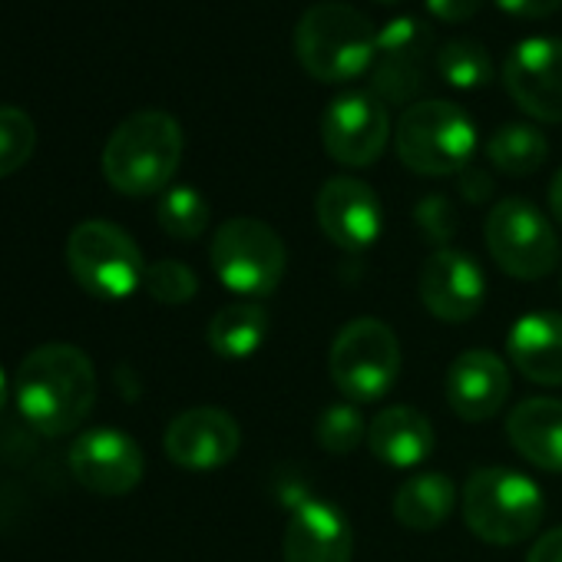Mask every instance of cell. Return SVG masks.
Segmentation results:
<instances>
[{
	"mask_svg": "<svg viewBox=\"0 0 562 562\" xmlns=\"http://www.w3.org/2000/svg\"><path fill=\"white\" fill-rule=\"evenodd\" d=\"M546 156H549V143L529 123H506L486 139V159L513 179H522L542 169Z\"/></svg>",
	"mask_w": 562,
	"mask_h": 562,
	"instance_id": "cb8c5ba5",
	"label": "cell"
},
{
	"mask_svg": "<svg viewBox=\"0 0 562 562\" xmlns=\"http://www.w3.org/2000/svg\"><path fill=\"white\" fill-rule=\"evenodd\" d=\"M460 192H463L467 202H483V199H490V192H493V179H490L483 169L467 166V169L460 172Z\"/></svg>",
	"mask_w": 562,
	"mask_h": 562,
	"instance_id": "d6a6232c",
	"label": "cell"
},
{
	"mask_svg": "<svg viewBox=\"0 0 562 562\" xmlns=\"http://www.w3.org/2000/svg\"><path fill=\"white\" fill-rule=\"evenodd\" d=\"M414 218H417L420 232H424L434 245H440V248H447V241L457 235V212H453L450 199H443V195H427V199H420L417 209H414Z\"/></svg>",
	"mask_w": 562,
	"mask_h": 562,
	"instance_id": "f546056e",
	"label": "cell"
},
{
	"mask_svg": "<svg viewBox=\"0 0 562 562\" xmlns=\"http://www.w3.org/2000/svg\"><path fill=\"white\" fill-rule=\"evenodd\" d=\"M394 153L417 176H460L476 153V126L450 100H417L401 113Z\"/></svg>",
	"mask_w": 562,
	"mask_h": 562,
	"instance_id": "5b68a950",
	"label": "cell"
},
{
	"mask_svg": "<svg viewBox=\"0 0 562 562\" xmlns=\"http://www.w3.org/2000/svg\"><path fill=\"white\" fill-rule=\"evenodd\" d=\"M378 4H387L391 8V4H401V0H378Z\"/></svg>",
	"mask_w": 562,
	"mask_h": 562,
	"instance_id": "8d00e7d4",
	"label": "cell"
},
{
	"mask_svg": "<svg viewBox=\"0 0 562 562\" xmlns=\"http://www.w3.org/2000/svg\"><path fill=\"white\" fill-rule=\"evenodd\" d=\"M368 447L381 463L411 470L434 453V427L420 411L394 404L374 414V420L368 424Z\"/></svg>",
	"mask_w": 562,
	"mask_h": 562,
	"instance_id": "44dd1931",
	"label": "cell"
},
{
	"mask_svg": "<svg viewBox=\"0 0 562 562\" xmlns=\"http://www.w3.org/2000/svg\"><path fill=\"white\" fill-rule=\"evenodd\" d=\"M506 355L526 381L562 387V315L529 312L516 318L506 335Z\"/></svg>",
	"mask_w": 562,
	"mask_h": 562,
	"instance_id": "d6986e66",
	"label": "cell"
},
{
	"mask_svg": "<svg viewBox=\"0 0 562 562\" xmlns=\"http://www.w3.org/2000/svg\"><path fill=\"white\" fill-rule=\"evenodd\" d=\"M424 4L443 24H467L480 14L483 0H424Z\"/></svg>",
	"mask_w": 562,
	"mask_h": 562,
	"instance_id": "4dcf8cb0",
	"label": "cell"
},
{
	"mask_svg": "<svg viewBox=\"0 0 562 562\" xmlns=\"http://www.w3.org/2000/svg\"><path fill=\"white\" fill-rule=\"evenodd\" d=\"M364 437H368V424H364V417H361V411L355 404H331L318 417V427H315V440L331 457L355 453Z\"/></svg>",
	"mask_w": 562,
	"mask_h": 562,
	"instance_id": "83f0119b",
	"label": "cell"
},
{
	"mask_svg": "<svg viewBox=\"0 0 562 562\" xmlns=\"http://www.w3.org/2000/svg\"><path fill=\"white\" fill-rule=\"evenodd\" d=\"M486 248L493 261L519 281H539L555 271L562 248L552 222L526 199H503L490 209L486 225Z\"/></svg>",
	"mask_w": 562,
	"mask_h": 562,
	"instance_id": "9c48e42d",
	"label": "cell"
},
{
	"mask_svg": "<svg viewBox=\"0 0 562 562\" xmlns=\"http://www.w3.org/2000/svg\"><path fill=\"white\" fill-rule=\"evenodd\" d=\"M70 470L80 486L100 496H123L139 486L146 460L139 443L113 427L87 430L70 447Z\"/></svg>",
	"mask_w": 562,
	"mask_h": 562,
	"instance_id": "4fadbf2b",
	"label": "cell"
},
{
	"mask_svg": "<svg viewBox=\"0 0 562 562\" xmlns=\"http://www.w3.org/2000/svg\"><path fill=\"white\" fill-rule=\"evenodd\" d=\"M378 54L374 24L351 4L325 0L302 14L295 27V57L318 83H348L371 70Z\"/></svg>",
	"mask_w": 562,
	"mask_h": 562,
	"instance_id": "3957f363",
	"label": "cell"
},
{
	"mask_svg": "<svg viewBox=\"0 0 562 562\" xmlns=\"http://www.w3.org/2000/svg\"><path fill=\"white\" fill-rule=\"evenodd\" d=\"M162 447L166 457L182 470H215L235 460L241 447V427L222 407H189L169 420Z\"/></svg>",
	"mask_w": 562,
	"mask_h": 562,
	"instance_id": "2e32d148",
	"label": "cell"
},
{
	"mask_svg": "<svg viewBox=\"0 0 562 562\" xmlns=\"http://www.w3.org/2000/svg\"><path fill=\"white\" fill-rule=\"evenodd\" d=\"M315 218L331 245L341 251H364L381 235V199L368 182L335 176L315 195Z\"/></svg>",
	"mask_w": 562,
	"mask_h": 562,
	"instance_id": "9a60e30c",
	"label": "cell"
},
{
	"mask_svg": "<svg viewBox=\"0 0 562 562\" xmlns=\"http://www.w3.org/2000/svg\"><path fill=\"white\" fill-rule=\"evenodd\" d=\"M437 74L447 87H457V90H476V87H486L493 80V60L486 54L483 44L470 41V37H460V41H450L437 50Z\"/></svg>",
	"mask_w": 562,
	"mask_h": 562,
	"instance_id": "d4e9b609",
	"label": "cell"
},
{
	"mask_svg": "<svg viewBox=\"0 0 562 562\" xmlns=\"http://www.w3.org/2000/svg\"><path fill=\"white\" fill-rule=\"evenodd\" d=\"M37 149V126L21 106H0V179L27 166Z\"/></svg>",
	"mask_w": 562,
	"mask_h": 562,
	"instance_id": "4316f807",
	"label": "cell"
},
{
	"mask_svg": "<svg viewBox=\"0 0 562 562\" xmlns=\"http://www.w3.org/2000/svg\"><path fill=\"white\" fill-rule=\"evenodd\" d=\"M205 338L218 358H228V361L251 358L268 338V312L258 302L225 305L222 312L212 315Z\"/></svg>",
	"mask_w": 562,
	"mask_h": 562,
	"instance_id": "603a6c76",
	"label": "cell"
},
{
	"mask_svg": "<svg viewBox=\"0 0 562 562\" xmlns=\"http://www.w3.org/2000/svg\"><path fill=\"white\" fill-rule=\"evenodd\" d=\"M509 401L506 361L486 348H470L447 371V404L467 424L493 420Z\"/></svg>",
	"mask_w": 562,
	"mask_h": 562,
	"instance_id": "ac0fdd59",
	"label": "cell"
},
{
	"mask_svg": "<svg viewBox=\"0 0 562 562\" xmlns=\"http://www.w3.org/2000/svg\"><path fill=\"white\" fill-rule=\"evenodd\" d=\"M460 503L470 532L493 546H516L529 539L546 516L542 490L526 473L506 467L473 470L463 483Z\"/></svg>",
	"mask_w": 562,
	"mask_h": 562,
	"instance_id": "277c9868",
	"label": "cell"
},
{
	"mask_svg": "<svg viewBox=\"0 0 562 562\" xmlns=\"http://www.w3.org/2000/svg\"><path fill=\"white\" fill-rule=\"evenodd\" d=\"M182 146V126L172 113L139 110L110 133L103 146V176L123 195H156L172 182Z\"/></svg>",
	"mask_w": 562,
	"mask_h": 562,
	"instance_id": "7a4b0ae2",
	"label": "cell"
},
{
	"mask_svg": "<svg viewBox=\"0 0 562 562\" xmlns=\"http://www.w3.org/2000/svg\"><path fill=\"white\" fill-rule=\"evenodd\" d=\"M14 401L34 430L44 437H64L77 430L93 411V361L74 345H41L18 368Z\"/></svg>",
	"mask_w": 562,
	"mask_h": 562,
	"instance_id": "6da1fadb",
	"label": "cell"
},
{
	"mask_svg": "<svg viewBox=\"0 0 562 562\" xmlns=\"http://www.w3.org/2000/svg\"><path fill=\"white\" fill-rule=\"evenodd\" d=\"M496 8L516 21H546L562 8V0H496Z\"/></svg>",
	"mask_w": 562,
	"mask_h": 562,
	"instance_id": "1f68e13d",
	"label": "cell"
},
{
	"mask_svg": "<svg viewBox=\"0 0 562 562\" xmlns=\"http://www.w3.org/2000/svg\"><path fill=\"white\" fill-rule=\"evenodd\" d=\"M434 31L420 18H394L378 31V54L368 70L371 93L384 106H414L430 77Z\"/></svg>",
	"mask_w": 562,
	"mask_h": 562,
	"instance_id": "30bf717a",
	"label": "cell"
},
{
	"mask_svg": "<svg viewBox=\"0 0 562 562\" xmlns=\"http://www.w3.org/2000/svg\"><path fill=\"white\" fill-rule=\"evenodd\" d=\"M549 209H552V218L562 225V169L552 176V186H549Z\"/></svg>",
	"mask_w": 562,
	"mask_h": 562,
	"instance_id": "e575fe53",
	"label": "cell"
},
{
	"mask_svg": "<svg viewBox=\"0 0 562 562\" xmlns=\"http://www.w3.org/2000/svg\"><path fill=\"white\" fill-rule=\"evenodd\" d=\"M391 139L387 106L371 90H351L328 103L322 113V146L325 153L348 169L374 166Z\"/></svg>",
	"mask_w": 562,
	"mask_h": 562,
	"instance_id": "8fae6325",
	"label": "cell"
},
{
	"mask_svg": "<svg viewBox=\"0 0 562 562\" xmlns=\"http://www.w3.org/2000/svg\"><path fill=\"white\" fill-rule=\"evenodd\" d=\"M503 87L526 116L539 123H562V41H519L506 54Z\"/></svg>",
	"mask_w": 562,
	"mask_h": 562,
	"instance_id": "7c38bea8",
	"label": "cell"
},
{
	"mask_svg": "<svg viewBox=\"0 0 562 562\" xmlns=\"http://www.w3.org/2000/svg\"><path fill=\"white\" fill-rule=\"evenodd\" d=\"M526 562H562V526L542 532V536L532 542Z\"/></svg>",
	"mask_w": 562,
	"mask_h": 562,
	"instance_id": "836d02e7",
	"label": "cell"
},
{
	"mask_svg": "<svg viewBox=\"0 0 562 562\" xmlns=\"http://www.w3.org/2000/svg\"><path fill=\"white\" fill-rule=\"evenodd\" d=\"M143 289L149 292L153 302L159 305H186L195 299L199 292V278L186 261L176 258H159L153 265H146V278H143Z\"/></svg>",
	"mask_w": 562,
	"mask_h": 562,
	"instance_id": "f1b7e54d",
	"label": "cell"
},
{
	"mask_svg": "<svg viewBox=\"0 0 562 562\" xmlns=\"http://www.w3.org/2000/svg\"><path fill=\"white\" fill-rule=\"evenodd\" d=\"M159 228L176 241H195L209 228V202L192 186H172L162 192L156 209Z\"/></svg>",
	"mask_w": 562,
	"mask_h": 562,
	"instance_id": "484cf974",
	"label": "cell"
},
{
	"mask_svg": "<svg viewBox=\"0 0 562 562\" xmlns=\"http://www.w3.org/2000/svg\"><path fill=\"white\" fill-rule=\"evenodd\" d=\"M67 268L77 285L103 302L130 299L146 278V261L130 232L113 222H80L67 238Z\"/></svg>",
	"mask_w": 562,
	"mask_h": 562,
	"instance_id": "52a82bcc",
	"label": "cell"
},
{
	"mask_svg": "<svg viewBox=\"0 0 562 562\" xmlns=\"http://www.w3.org/2000/svg\"><path fill=\"white\" fill-rule=\"evenodd\" d=\"M209 261L218 281L241 299L271 295L289 268V251L281 235L251 215L225 218L209 245Z\"/></svg>",
	"mask_w": 562,
	"mask_h": 562,
	"instance_id": "8992f818",
	"label": "cell"
},
{
	"mask_svg": "<svg viewBox=\"0 0 562 562\" xmlns=\"http://www.w3.org/2000/svg\"><path fill=\"white\" fill-rule=\"evenodd\" d=\"M457 490L443 473H414L394 493V519L411 532H430L453 513Z\"/></svg>",
	"mask_w": 562,
	"mask_h": 562,
	"instance_id": "7402d4cb",
	"label": "cell"
},
{
	"mask_svg": "<svg viewBox=\"0 0 562 562\" xmlns=\"http://www.w3.org/2000/svg\"><path fill=\"white\" fill-rule=\"evenodd\" d=\"M351 522L335 503L305 496L292 506L281 542L285 562H351Z\"/></svg>",
	"mask_w": 562,
	"mask_h": 562,
	"instance_id": "e0dca14e",
	"label": "cell"
},
{
	"mask_svg": "<svg viewBox=\"0 0 562 562\" xmlns=\"http://www.w3.org/2000/svg\"><path fill=\"white\" fill-rule=\"evenodd\" d=\"M328 374L341 397L371 404L391 394L401 378V341L378 318L348 322L328 351Z\"/></svg>",
	"mask_w": 562,
	"mask_h": 562,
	"instance_id": "ba28073f",
	"label": "cell"
},
{
	"mask_svg": "<svg viewBox=\"0 0 562 562\" xmlns=\"http://www.w3.org/2000/svg\"><path fill=\"white\" fill-rule=\"evenodd\" d=\"M513 450L546 473H562V401L529 397L506 417Z\"/></svg>",
	"mask_w": 562,
	"mask_h": 562,
	"instance_id": "ffe728a7",
	"label": "cell"
},
{
	"mask_svg": "<svg viewBox=\"0 0 562 562\" xmlns=\"http://www.w3.org/2000/svg\"><path fill=\"white\" fill-rule=\"evenodd\" d=\"M420 302L443 325L470 322L486 299V278L480 265L457 248H437L420 268Z\"/></svg>",
	"mask_w": 562,
	"mask_h": 562,
	"instance_id": "5bb4252c",
	"label": "cell"
},
{
	"mask_svg": "<svg viewBox=\"0 0 562 562\" xmlns=\"http://www.w3.org/2000/svg\"><path fill=\"white\" fill-rule=\"evenodd\" d=\"M8 401H11V384H8V374L0 371V411L8 407Z\"/></svg>",
	"mask_w": 562,
	"mask_h": 562,
	"instance_id": "d590c367",
	"label": "cell"
}]
</instances>
